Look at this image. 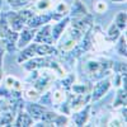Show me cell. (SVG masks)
I'll return each mask as SVG.
<instances>
[{
  "label": "cell",
  "instance_id": "1",
  "mask_svg": "<svg viewBox=\"0 0 127 127\" xmlns=\"http://www.w3.org/2000/svg\"><path fill=\"white\" fill-rule=\"evenodd\" d=\"M27 61L28 62L23 64V66L28 71H33V70H37V69H41V67H54V69L60 71L59 66L56 65V62L51 61L48 59H43V56H41L39 59H33V57H32V59H29Z\"/></svg>",
  "mask_w": 127,
  "mask_h": 127
},
{
  "label": "cell",
  "instance_id": "2",
  "mask_svg": "<svg viewBox=\"0 0 127 127\" xmlns=\"http://www.w3.org/2000/svg\"><path fill=\"white\" fill-rule=\"evenodd\" d=\"M109 88H111V79L105 78V79L99 80L93 88V92L90 94V99L93 102L99 100L102 97H104V94L109 90Z\"/></svg>",
  "mask_w": 127,
  "mask_h": 127
},
{
  "label": "cell",
  "instance_id": "3",
  "mask_svg": "<svg viewBox=\"0 0 127 127\" xmlns=\"http://www.w3.org/2000/svg\"><path fill=\"white\" fill-rule=\"evenodd\" d=\"M36 31L34 28H31V27H23L18 32V39H17V47L18 48H23L27 45L31 43V41L34 38L36 34Z\"/></svg>",
  "mask_w": 127,
  "mask_h": 127
},
{
  "label": "cell",
  "instance_id": "4",
  "mask_svg": "<svg viewBox=\"0 0 127 127\" xmlns=\"http://www.w3.org/2000/svg\"><path fill=\"white\" fill-rule=\"evenodd\" d=\"M33 39L36 43H48V45L55 43L54 38H52V34H51V26L48 23L42 26V28L39 31H36Z\"/></svg>",
  "mask_w": 127,
  "mask_h": 127
},
{
  "label": "cell",
  "instance_id": "5",
  "mask_svg": "<svg viewBox=\"0 0 127 127\" xmlns=\"http://www.w3.org/2000/svg\"><path fill=\"white\" fill-rule=\"evenodd\" d=\"M4 17L6 19V23H8L9 28L13 29V31L19 32L26 24V22L22 19V17L18 14V12H9L8 14H4Z\"/></svg>",
  "mask_w": 127,
  "mask_h": 127
},
{
  "label": "cell",
  "instance_id": "6",
  "mask_svg": "<svg viewBox=\"0 0 127 127\" xmlns=\"http://www.w3.org/2000/svg\"><path fill=\"white\" fill-rule=\"evenodd\" d=\"M3 42H4V46H5V50L8 52H13L15 48H17V39H18V32L17 31H13L8 28L5 32H4V36H3Z\"/></svg>",
  "mask_w": 127,
  "mask_h": 127
},
{
  "label": "cell",
  "instance_id": "7",
  "mask_svg": "<svg viewBox=\"0 0 127 127\" xmlns=\"http://www.w3.org/2000/svg\"><path fill=\"white\" fill-rule=\"evenodd\" d=\"M51 19H52L51 13H43V12H42L41 14H34L26 24H27L28 27H31V28L37 29V28H39V27H42V26L50 23Z\"/></svg>",
  "mask_w": 127,
  "mask_h": 127
},
{
  "label": "cell",
  "instance_id": "8",
  "mask_svg": "<svg viewBox=\"0 0 127 127\" xmlns=\"http://www.w3.org/2000/svg\"><path fill=\"white\" fill-rule=\"evenodd\" d=\"M69 22H70V15H65L64 18L60 19L59 23L51 26V34H52V38H54L55 42H57L61 38V36L64 34V29L66 28Z\"/></svg>",
  "mask_w": 127,
  "mask_h": 127
},
{
  "label": "cell",
  "instance_id": "9",
  "mask_svg": "<svg viewBox=\"0 0 127 127\" xmlns=\"http://www.w3.org/2000/svg\"><path fill=\"white\" fill-rule=\"evenodd\" d=\"M46 111V107L43 104H38V103H28L26 105V112L31 116L33 121H38L41 120V116L43 114V112Z\"/></svg>",
  "mask_w": 127,
  "mask_h": 127
},
{
  "label": "cell",
  "instance_id": "10",
  "mask_svg": "<svg viewBox=\"0 0 127 127\" xmlns=\"http://www.w3.org/2000/svg\"><path fill=\"white\" fill-rule=\"evenodd\" d=\"M34 55H36V43H29V45H27L26 47L22 48L20 54L17 57V61L19 64H22V62H24V61H27L32 57H34Z\"/></svg>",
  "mask_w": 127,
  "mask_h": 127
},
{
  "label": "cell",
  "instance_id": "11",
  "mask_svg": "<svg viewBox=\"0 0 127 127\" xmlns=\"http://www.w3.org/2000/svg\"><path fill=\"white\" fill-rule=\"evenodd\" d=\"M59 50L48 43H36V55L38 56H48V55H57Z\"/></svg>",
  "mask_w": 127,
  "mask_h": 127
},
{
  "label": "cell",
  "instance_id": "12",
  "mask_svg": "<svg viewBox=\"0 0 127 127\" xmlns=\"http://www.w3.org/2000/svg\"><path fill=\"white\" fill-rule=\"evenodd\" d=\"M89 111H90V105H87V107L83 108L80 112L72 114L71 118L75 122L76 126H84V123H87V121L89 118Z\"/></svg>",
  "mask_w": 127,
  "mask_h": 127
},
{
  "label": "cell",
  "instance_id": "13",
  "mask_svg": "<svg viewBox=\"0 0 127 127\" xmlns=\"http://www.w3.org/2000/svg\"><path fill=\"white\" fill-rule=\"evenodd\" d=\"M54 79L52 76H50L48 74H43V75H38L37 76V80L34 81V89L38 92V93H42L47 87L48 84L51 83V80Z\"/></svg>",
  "mask_w": 127,
  "mask_h": 127
},
{
  "label": "cell",
  "instance_id": "14",
  "mask_svg": "<svg viewBox=\"0 0 127 127\" xmlns=\"http://www.w3.org/2000/svg\"><path fill=\"white\" fill-rule=\"evenodd\" d=\"M14 126H24V127L33 126V118H32L27 112H23L20 109L18 116H17V120L14 122Z\"/></svg>",
  "mask_w": 127,
  "mask_h": 127
},
{
  "label": "cell",
  "instance_id": "15",
  "mask_svg": "<svg viewBox=\"0 0 127 127\" xmlns=\"http://www.w3.org/2000/svg\"><path fill=\"white\" fill-rule=\"evenodd\" d=\"M85 14H88L85 6L81 4V1H79V0H75V1H74V4H72L71 10H70V15L74 17V18H76V17H81V15H85Z\"/></svg>",
  "mask_w": 127,
  "mask_h": 127
},
{
  "label": "cell",
  "instance_id": "16",
  "mask_svg": "<svg viewBox=\"0 0 127 127\" xmlns=\"http://www.w3.org/2000/svg\"><path fill=\"white\" fill-rule=\"evenodd\" d=\"M126 22H127V15L125 12H120L114 18V24L121 32H123L126 29Z\"/></svg>",
  "mask_w": 127,
  "mask_h": 127
},
{
  "label": "cell",
  "instance_id": "17",
  "mask_svg": "<svg viewBox=\"0 0 127 127\" xmlns=\"http://www.w3.org/2000/svg\"><path fill=\"white\" fill-rule=\"evenodd\" d=\"M56 117H57V113L50 112V111L46 109V111L43 112V114L41 116V122L46 123L47 126H54V121H55Z\"/></svg>",
  "mask_w": 127,
  "mask_h": 127
},
{
  "label": "cell",
  "instance_id": "18",
  "mask_svg": "<svg viewBox=\"0 0 127 127\" xmlns=\"http://www.w3.org/2000/svg\"><path fill=\"white\" fill-rule=\"evenodd\" d=\"M120 105H126V90L122 88L117 92V94H116V99H114V103H113V107L117 108L120 107Z\"/></svg>",
  "mask_w": 127,
  "mask_h": 127
},
{
  "label": "cell",
  "instance_id": "19",
  "mask_svg": "<svg viewBox=\"0 0 127 127\" xmlns=\"http://www.w3.org/2000/svg\"><path fill=\"white\" fill-rule=\"evenodd\" d=\"M120 39H118V43L116 45V50H117V52L121 55V56H125L126 57V55H127V48H126V37L125 36H122V34H120V37H118Z\"/></svg>",
  "mask_w": 127,
  "mask_h": 127
},
{
  "label": "cell",
  "instance_id": "20",
  "mask_svg": "<svg viewBox=\"0 0 127 127\" xmlns=\"http://www.w3.org/2000/svg\"><path fill=\"white\" fill-rule=\"evenodd\" d=\"M14 114L10 112H4L0 113V126H10L13 122Z\"/></svg>",
  "mask_w": 127,
  "mask_h": 127
},
{
  "label": "cell",
  "instance_id": "21",
  "mask_svg": "<svg viewBox=\"0 0 127 127\" xmlns=\"http://www.w3.org/2000/svg\"><path fill=\"white\" fill-rule=\"evenodd\" d=\"M120 34H121V31L116 27V24L113 23L111 27H109V29H108V32H107V36H108V39H111V41H116L118 37H120Z\"/></svg>",
  "mask_w": 127,
  "mask_h": 127
},
{
  "label": "cell",
  "instance_id": "22",
  "mask_svg": "<svg viewBox=\"0 0 127 127\" xmlns=\"http://www.w3.org/2000/svg\"><path fill=\"white\" fill-rule=\"evenodd\" d=\"M64 100H65V93H64L62 90H56L54 93V95H52V103L59 105V104L64 103Z\"/></svg>",
  "mask_w": 127,
  "mask_h": 127
},
{
  "label": "cell",
  "instance_id": "23",
  "mask_svg": "<svg viewBox=\"0 0 127 127\" xmlns=\"http://www.w3.org/2000/svg\"><path fill=\"white\" fill-rule=\"evenodd\" d=\"M6 1L10 6H13V8H22V6H26L29 3H32L33 0H6Z\"/></svg>",
  "mask_w": 127,
  "mask_h": 127
},
{
  "label": "cell",
  "instance_id": "24",
  "mask_svg": "<svg viewBox=\"0 0 127 127\" xmlns=\"http://www.w3.org/2000/svg\"><path fill=\"white\" fill-rule=\"evenodd\" d=\"M18 14H19L20 17H22V19L27 23L28 20L34 15V12H33V10H29V9H23V10H19Z\"/></svg>",
  "mask_w": 127,
  "mask_h": 127
},
{
  "label": "cell",
  "instance_id": "25",
  "mask_svg": "<svg viewBox=\"0 0 127 127\" xmlns=\"http://www.w3.org/2000/svg\"><path fill=\"white\" fill-rule=\"evenodd\" d=\"M51 6V0H39L36 4V9L41 10V12H45L46 9H48Z\"/></svg>",
  "mask_w": 127,
  "mask_h": 127
},
{
  "label": "cell",
  "instance_id": "26",
  "mask_svg": "<svg viewBox=\"0 0 127 127\" xmlns=\"http://www.w3.org/2000/svg\"><path fill=\"white\" fill-rule=\"evenodd\" d=\"M67 122H69V120H67L66 116L57 114V117H56L55 121H54V125H55V126H66Z\"/></svg>",
  "mask_w": 127,
  "mask_h": 127
},
{
  "label": "cell",
  "instance_id": "27",
  "mask_svg": "<svg viewBox=\"0 0 127 127\" xmlns=\"http://www.w3.org/2000/svg\"><path fill=\"white\" fill-rule=\"evenodd\" d=\"M74 80H75V76H74V75H69L67 78L62 79L61 84H62V87H64V88L69 89V88H71V85L74 84Z\"/></svg>",
  "mask_w": 127,
  "mask_h": 127
},
{
  "label": "cell",
  "instance_id": "28",
  "mask_svg": "<svg viewBox=\"0 0 127 127\" xmlns=\"http://www.w3.org/2000/svg\"><path fill=\"white\" fill-rule=\"evenodd\" d=\"M72 90L75 92V94H87L88 92V87H84V85H71Z\"/></svg>",
  "mask_w": 127,
  "mask_h": 127
},
{
  "label": "cell",
  "instance_id": "29",
  "mask_svg": "<svg viewBox=\"0 0 127 127\" xmlns=\"http://www.w3.org/2000/svg\"><path fill=\"white\" fill-rule=\"evenodd\" d=\"M114 70L117 74H120V75H125L126 74V62H118L117 65L114 66Z\"/></svg>",
  "mask_w": 127,
  "mask_h": 127
},
{
  "label": "cell",
  "instance_id": "30",
  "mask_svg": "<svg viewBox=\"0 0 127 127\" xmlns=\"http://www.w3.org/2000/svg\"><path fill=\"white\" fill-rule=\"evenodd\" d=\"M41 103L42 104H51L52 103V95L51 93H46L41 97Z\"/></svg>",
  "mask_w": 127,
  "mask_h": 127
},
{
  "label": "cell",
  "instance_id": "31",
  "mask_svg": "<svg viewBox=\"0 0 127 127\" xmlns=\"http://www.w3.org/2000/svg\"><path fill=\"white\" fill-rule=\"evenodd\" d=\"M26 94H27V97L29 98V99H37L38 97H39V93L36 90V89H29V90H27L26 92Z\"/></svg>",
  "mask_w": 127,
  "mask_h": 127
},
{
  "label": "cell",
  "instance_id": "32",
  "mask_svg": "<svg viewBox=\"0 0 127 127\" xmlns=\"http://www.w3.org/2000/svg\"><path fill=\"white\" fill-rule=\"evenodd\" d=\"M4 51H5V46H4V42H3V45L0 43V69H3V56H4Z\"/></svg>",
  "mask_w": 127,
  "mask_h": 127
},
{
  "label": "cell",
  "instance_id": "33",
  "mask_svg": "<svg viewBox=\"0 0 127 127\" xmlns=\"http://www.w3.org/2000/svg\"><path fill=\"white\" fill-rule=\"evenodd\" d=\"M95 9H97V12H99V13H100L103 9H105V4H98L97 6H95Z\"/></svg>",
  "mask_w": 127,
  "mask_h": 127
},
{
  "label": "cell",
  "instance_id": "34",
  "mask_svg": "<svg viewBox=\"0 0 127 127\" xmlns=\"http://www.w3.org/2000/svg\"><path fill=\"white\" fill-rule=\"evenodd\" d=\"M113 3H123V1H126V0H112Z\"/></svg>",
  "mask_w": 127,
  "mask_h": 127
},
{
  "label": "cell",
  "instance_id": "35",
  "mask_svg": "<svg viewBox=\"0 0 127 127\" xmlns=\"http://www.w3.org/2000/svg\"><path fill=\"white\" fill-rule=\"evenodd\" d=\"M3 79V69H0V81Z\"/></svg>",
  "mask_w": 127,
  "mask_h": 127
},
{
  "label": "cell",
  "instance_id": "36",
  "mask_svg": "<svg viewBox=\"0 0 127 127\" xmlns=\"http://www.w3.org/2000/svg\"><path fill=\"white\" fill-rule=\"evenodd\" d=\"M1 4H3V1H1V0H0V9H1Z\"/></svg>",
  "mask_w": 127,
  "mask_h": 127
},
{
  "label": "cell",
  "instance_id": "37",
  "mask_svg": "<svg viewBox=\"0 0 127 127\" xmlns=\"http://www.w3.org/2000/svg\"><path fill=\"white\" fill-rule=\"evenodd\" d=\"M33 1H34V0H33Z\"/></svg>",
  "mask_w": 127,
  "mask_h": 127
}]
</instances>
